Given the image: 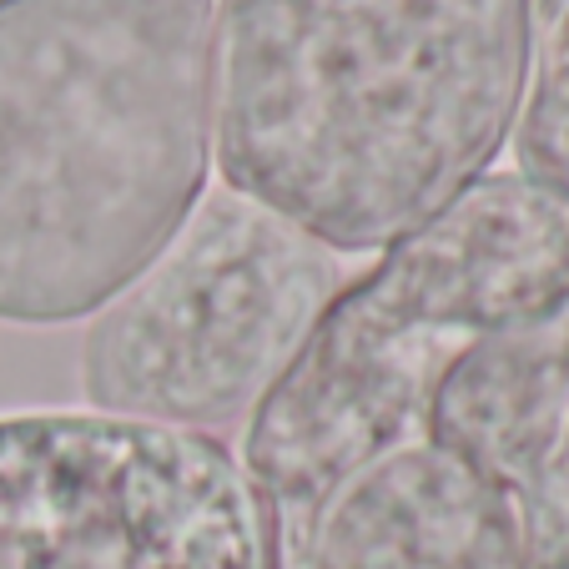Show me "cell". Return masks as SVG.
<instances>
[{"mask_svg": "<svg viewBox=\"0 0 569 569\" xmlns=\"http://www.w3.org/2000/svg\"><path fill=\"white\" fill-rule=\"evenodd\" d=\"M535 0H217L222 187L328 252H383L509 147Z\"/></svg>", "mask_w": 569, "mask_h": 569, "instance_id": "obj_1", "label": "cell"}, {"mask_svg": "<svg viewBox=\"0 0 569 569\" xmlns=\"http://www.w3.org/2000/svg\"><path fill=\"white\" fill-rule=\"evenodd\" d=\"M217 0H0V322L101 312L212 167Z\"/></svg>", "mask_w": 569, "mask_h": 569, "instance_id": "obj_2", "label": "cell"}, {"mask_svg": "<svg viewBox=\"0 0 569 569\" xmlns=\"http://www.w3.org/2000/svg\"><path fill=\"white\" fill-rule=\"evenodd\" d=\"M559 308H569V212L519 172H489L343 282L242 443L268 569H298L312 519L348 473L419 439L459 353Z\"/></svg>", "mask_w": 569, "mask_h": 569, "instance_id": "obj_3", "label": "cell"}, {"mask_svg": "<svg viewBox=\"0 0 569 569\" xmlns=\"http://www.w3.org/2000/svg\"><path fill=\"white\" fill-rule=\"evenodd\" d=\"M338 292V252L232 187H207L167 248L91 312L81 393L97 413L157 429L237 423Z\"/></svg>", "mask_w": 569, "mask_h": 569, "instance_id": "obj_4", "label": "cell"}, {"mask_svg": "<svg viewBox=\"0 0 569 569\" xmlns=\"http://www.w3.org/2000/svg\"><path fill=\"white\" fill-rule=\"evenodd\" d=\"M0 569H268L242 459L111 413L0 419Z\"/></svg>", "mask_w": 569, "mask_h": 569, "instance_id": "obj_5", "label": "cell"}, {"mask_svg": "<svg viewBox=\"0 0 569 569\" xmlns=\"http://www.w3.org/2000/svg\"><path fill=\"white\" fill-rule=\"evenodd\" d=\"M298 569H525L505 495L419 433L318 509Z\"/></svg>", "mask_w": 569, "mask_h": 569, "instance_id": "obj_6", "label": "cell"}, {"mask_svg": "<svg viewBox=\"0 0 569 569\" xmlns=\"http://www.w3.org/2000/svg\"><path fill=\"white\" fill-rule=\"evenodd\" d=\"M569 409V308L489 333L433 388L429 433L525 515L545 495L549 453Z\"/></svg>", "mask_w": 569, "mask_h": 569, "instance_id": "obj_7", "label": "cell"}, {"mask_svg": "<svg viewBox=\"0 0 569 569\" xmlns=\"http://www.w3.org/2000/svg\"><path fill=\"white\" fill-rule=\"evenodd\" d=\"M519 177L569 212V0L529 6V61L515 117Z\"/></svg>", "mask_w": 569, "mask_h": 569, "instance_id": "obj_8", "label": "cell"}, {"mask_svg": "<svg viewBox=\"0 0 569 569\" xmlns=\"http://www.w3.org/2000/svg\"><path fill=\"white\" fill-rule=\"evenodd\" d=\"M519 529V559L525 569H569V409L559 423L555 453H549L545 495L535 509L515 519Z\"/></svg>", "mask_w": 569, "mask_h": 569, "instance_id": "obj_9", "label": "cell"}]
</instances>
